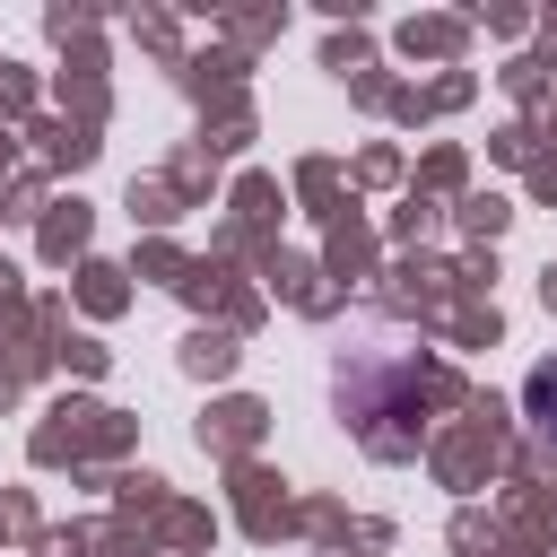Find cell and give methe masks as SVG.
I'll use <instances>...</instances> for the list:
<instances>
[{
    "label": "cell",
    "mask_w": 557,
    "mask_h": 557,
    "mask_svg": "<svg viewBox=\"0 0 557 557\" xmlns=\"http://www.w3.org/2000/svg\"><path fill=\"white\" fill-rule=\"evenodd\" d=\"M522 418H531V435H540V444H557V357H540V366H531V383H522Z\"/></svg>",
    "instance_id": "6da1fadb"
}]
</instances>
